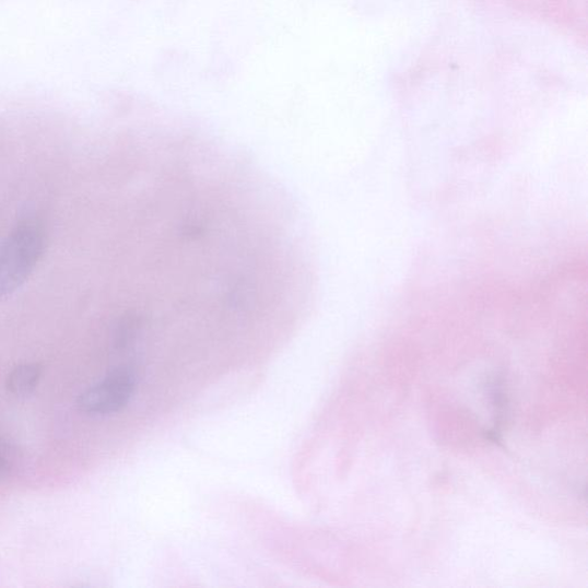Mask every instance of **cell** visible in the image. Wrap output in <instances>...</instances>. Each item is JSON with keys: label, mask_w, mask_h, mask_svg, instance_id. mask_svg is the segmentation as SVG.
<instances>
[{"label": "cell", "mask_w": 588, "mask_h": 588, "mask_svg": "<svg viewBox=\"0 0 588 588\" xmlns=\"http://www.w3.org/2000/svg\"><path fill=\"white\" fill-rule=\"evenodd\" d=\"M47 236L36 220L20 222L0 248V298L11 296L33 274L42 259Z\"/></svg>", "instance_id": "6da1fadb"}, {"label": "cell", "mask_w": 588, "mask_h": 588, "mask_svg": "<svg viewBox=\"0 0 588 588\" xmlns=\"http://www.w3.org/2000/svg\"><path fill=\"white\" fill-rule=\"evenodd\" d=\"M134 388V373L128 367L117 368L79 397V410L94 416L118 413L130 401Z\"/></svg>", "instance_id": "7a4b0ae2"}, {"label": "cell", "mask_w": 588, "mask_h": 588, "mask_svg": "<svg viewBox=\"0 0 588 588\" xmlns=\"http://www.w3.org/2000/svg\"><path fill=\"white\" fill-rule=\"evenodd\" d=\"M40 375L42 368L39 365H21L10 373L7 388L14 396H28L38 386Z\"/></svg>", "instance_id": "3957f363"}, {"label": "cell", "mask_w": 588, "mask_h": 588, "mask_svg": "<svg viewBox=\"0 0 588 588\" xmlns=\"http://www.w3.org/2000/svg\"><path fill=\"white\" fill-rule=\"evenodd\" d=\"M9 446L0 439V478L7 477L11 470V463L8 459Z\"/></svg>", "instance_id": "277c9868"}]
</instances>
